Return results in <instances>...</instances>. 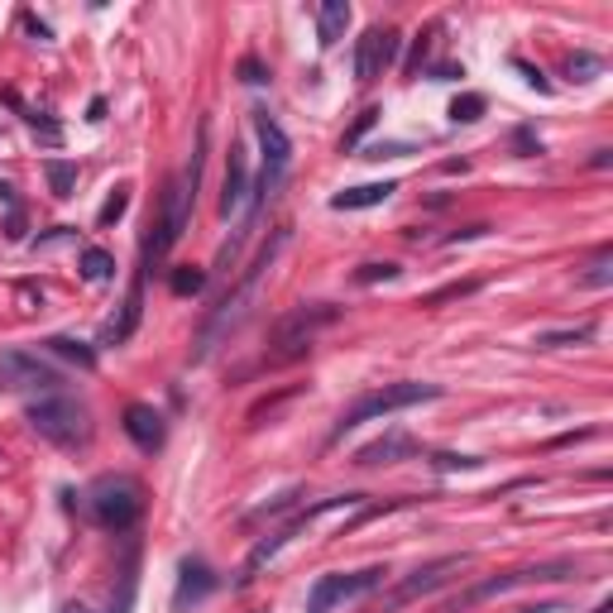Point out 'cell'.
Wrapping results in <instances>:
<instances>
[{
    "mask_svg": "<svg viewBox=\"0 0 613 613\" xmlns=\"http://www.w3.org/2000/svg\"><path fill=\"white\" fill-rule=\"evenodd\" d=\"M283 245H288V226H283V230H273L269 240L259 245V255H255V263L245 269V278H240V283H235L230 292H226V298H220V306L212 312V322L202 326V336H197V355H192V359H206V355L216 350V341L226 336V331L240 326L245 306H249V298H255V288H259V278L269 273V263L278 259V249H283Z\"/></svg>",
    "mask_w": 613,
    "mask_h": 613,
    "instance_id": "obj_1",
    "label": "cell"
},
{
    "mask_svg": "<svg viewBox=\"0 0 613 613\" xmlns=\"http://www.w3.org/2000/svg\"><path fill=\"white\" fill-rule=\"evenodd\" d=\"M445 393L441 384H388V388H374V393H365L355 402V408L341 412V422L331 427V441H345V431L365 427L374 422V417H388V412H402V408H417V402H436Z\"/></svg>",
    "mask_w": 613,
    "mask_h": 613,
    "instance_id": "obj_2",
    "label": "cell"
},
{
    "mask_svg": "<svg viewBox=\"0 0 613 613\" xmlns=\"http://www.w3.org/2000/svg\"><path fill=\"white\" fill-rule=\"evenodd\" d=\"M24 422L53 445H87L91 441V412L67 393H48V398L30 402V408H24Z\"/></svg>",
    "mask_w": 613,
    "mask_h": 613,
    "instance_id": "obj_3",
    "label": "cell"
},
{
    "mask_svg": "<svg viewBox=\"0 0 613 613\" xmlns=\"http://www.w3.org/2000/svg\"><path fill=\"white\" fill-rule=\"evenodd\" d=\"M87 508H91L96 527H106V532H130L139 522V513H144V494H139V484L130 475H106V479L91 484Z\"/></svg>",
    "mask_w": 613,
    "mask_h": 613,
    "instance_id": "obj_4",
    "label": "cell"
},
{
    "mask_svg": "<svg viewBox=\"0 0 613 613\" xmlns=\"http://www.w3.org/2000/svg\"><path fill=\"white\" fill-rule=\"evenodd\" d=\"M192 202H197V192H192L183 177H173L168 187H163V202H159V220H153V235L144 240V269H159L163 259H168V249L183 240L187 230V216H192Z\"/></svg>",
    "mask_w": 613,
    "mask_h": 613,
    "instance_id": "obj_5",
    "label": "cell"
},
{
    "mask_svg": "<svg viewBox=\"0 0 613 613\" xmlns=\"http://www.w3.org/2000/svg\"><path fill=\"white\" fill-rule=\"evenodd\" d=\"M341 316V306L336 302H302V306H292V312H283L273 322V345H283L273 359H298L302 350H312V336L322 326H331Z\"/></svg>",
    "mask_w": 613,
    "mask_h": 613,
    "instance_id": "obj_6",
    "label": "cell"
},
{
    "mask_svg": "<svg viewBox=\"0 0 613 613\" xmlns=\"http://www.w3.org/2000/svg\"><path fill=\"white\" fill-rule=\"evenodd\" d=\"M570 575H575V566H570V561H547V566L504 570V575H494V580H484V584H470L465 594L445 599V604H441V613H460V609H470V604H484V599H494V594L522 590V584H537V580H570Z\"/></svg>",
    "mask_w": 613,
    "mask_h": 613,
    "instance_id": "obj_7",
    "label": "cell"
},
{
    "mask_svg": "<svg viewBox=\"0 0 613 613\" xmlns=\"http://www.w3.org/2000/svg\"><path fill=\"white\" fill-rule=\"evenodd\" d=\"M388 570L384 566H369V570H331V575H316L312 584V594H306V613H331L336 604H345V599H355V594H369V590H379Z\"/></svg>",
    "mask_w": 613,
    "mask_h": 613,
    "instance_id": "obj_8",
    "label": "cell"
},
{
    "mask_svg": "<svg viewBox=\"0 0 613 613\" xmlns=\"http://www.w3.org/2000/svg\"><path fill=\"white\" fill-rule=\"evenodd\" d=\"M0 388L5 393H58L63 374L30 350H5L0 355Z\"/></svg>",
    "mask_w": 613,
    "mask_h": 613,
    "instance_id": "obj_9",
    "label": "cell"
},
{
    "mask_svg": "<svg viewBox=\"0 0 613 613\" xmlns=\"http://www.w3.org/2000/svg\"><path fill=\"white\" fill-rule=\"evenodd\" d=\"M470 566V556L465 551H455V556H436V561H427V566H417L408 580H398L393 584V594L384 599V609H402V604H412V599H422L431 590H441L445 580H455V570H465Z\"/></svg>",
    "mask_w": 613,
    "mask_h": 613,
    "instance_id": "obj_10",
    "label": "cell"
},
{
    "mask_svg": "<svg viewBox=\"0 0 613 613\" xmlns=\"http://www.w3.org/2000/svg\"><path fill=\"white\" fill-rule=\"evenodd\" d=\"M398 48H402V34L398 30H365L355 44V77L365 82H379L388 67L398 63Z\"/></svg>",
    "mask_w": 613,
    "mask_h": 613,
    "instance_id": "obj_11",
    "label": "cell"
},
{
    "mask_svg": "<svg viewBox=\"0 0 613 613\" xmlns=\"http://www.w3.org/2000/svg\"><path fill=\"white\" fill-rule=\"evenodd\" d=\"M216 570L202 561V556H187L183 566H177V590H173V613H187L197 609L206 594H216Z\"/></svg>",
    "mask_w": 613,
    "mask_h": 613,
    "instance_id": "obj_12",
    "label": "cell"
},
{
    "mask_svg": "<svg viewBox=\"0 0 613 613\" xmlns=\"http://www.w3.org/2000/svg\"><path fill=\"white\" fill-rule=\"evenodd\" d=\"M249 120H255V134H259V149H263V173H288V163H292V139L283 134V125H278L263 106L249 110Z\"/></svg>",
    "mask_w": 613,
    "mask_h": 613,
    "instance_id": "obj_13",
    "label": "cell"
},
{
    "mask_svg": "<svg viewBox=\"0 0 613 613\" xmlns=\"http://www.w3.org/2000/svg\"><path fill=\"white\" fill-rule=\"evenodd\" d=\"M125 436H130L139 451H159L163 441H168V427H163V412L149 408V402H130L125 408Z\"/></svg>",
    "mask_w": 613,
    "mask_h": 613,
    "instance_id": "obj_14",
    "label": "cell"
},
{
    "mask_svg": "<svg viewBox=\"0 0 613 613\" xmlns=\"http://www.w3.org/2000/svg\"><path fill=\"white\" fill-rule=\"evenodd\" d=\"M422 445H417V436H408V431H388V436H379V441H369L365 451L355 455V465H365V470H374V465H398V460H408V455H417Z\"/></svg>",
    "mask_w": 613,
    "mask_h": 613,
    "instance_id": "obj_15",
    "label": "cell"
},
{
    "mask_svg": "<svg viewBox=\"0 0 613 613\" xmlns=\"http://www.w3.org/2000/svg\"><path fill=\"white\" fill-rule=\"evenodd\" d=\"M139 316H144V273L130 283V292H125V306H120V322H110L101 341H106V345H125V341L139 331Z\"/></svg>",
    "mask_w": 613,
    "mask_h": 613,
    "instance_id": "obj_16",
    "label": "cell"
},
{
    "mask_svg": "<svg viewBox=\"0 0 613 613\" xmlns=\"http://www.w3.org/2000/svg\"><path fill=\"white\" fill-rule=\"evenodd\" d=\"M249 197V168H245V149L230 144V163H226V192H220V216H235Z\"/></svg>",
    "mask_w": 613,
    "mask_h": 613,
    "instance_id": "obj_17",
    "label": "cell"
},
{
    "mask_svg": "<svg viewBox=\"0 0 613 613\" xmlns=\"http://www.w3.org/2000/svg\"><path fill=\"white\" fill-rule=\"evenodd\" d=\"M398 192V183H359V187H345L331 197V212H369V206H384L388 197Z\"/></svg>",
    "mask_w": 613,
    "mask_h": 613,
    "instance_id": "obj_18",
    "label": "cell"
},
{
    "mask_svg": "<svg viewBox=\"0 0 613 613\" xmlns=\"http://www.w3.org/2000/svg\"><path fill=\"white\" fill-rule=\"evenodd\" d=\"M292 532H298V527L288 522V527H278V532H269V537H259V541H255V551L245 556V566H240V575H235V584H249V580H255L259 570L269 566V561H273L278 551H283V541H288Z\"/></svg>",
    "mask_w": 613,
    "mask_h": 613,
    "instance_id": "obj_19",
    "label": "cell"
},
{
    "mask_svg": "<svg viewBox=\"0 0 613 613\" xmlns=\"http://www.w3.org/2000/svg\"><path fill=\"white\" fill-rule=\"evenodd\" d=\"M345 30H350V5L345 0H326L322 10H316V44L322 48H336Z\"/></svg>",
    "mask_w": 613,
    "mask_h": 613,
    "instance_id": "obj_20",
    "label": "cell"
},
{
    "mask_svg": "<svg viewBox=\"0 0 613 613\" xmlns=\"http://www.w3.org/2000/svg\"><path fill=\"white\" fill-rule=\"evenodd\" d=\"M48 350L53 355H63V359H73L77 369H96V350L87 341H73V336H48Z\"/></svg>",
    "mask_w": 613,
    "mask_h": 613,
    "instance_id": "obj_21",
    "label": "cell"
},
{
    "mask_svg": "<svg viewBox=\"0 0 613 613\" xmlns=\"http://www.w3.org/2000/svg\"><path fill=\"white\" fill-rule=\"evenodd\" d=\"M379 120H384V110H379V106H365V110H359V116H355V125L341 134V153H355L359 144H365V134H369Z\"/></svg>",
    "mask_w": 613,
    "mask_h": 613,
    "instance_id": "obj_22",
    "label": "cell"
},
{
    "mask_svg": "<svg viewBox=\"0 0 613 613\" xmlns=\"http://www.w3.org/2000/svg\"><path fill=\"white\" fill-rule=\"evenodd\" d=\"M44 173H48L53 197H73V192H77V163H67V159H48V163H44Z\"/></svg>",
    "mask_w": 613,
    "mask_h": 613,
    "instance_id": "obj_23",
    "label": "cell"
},
{
    "mask_svg": "<svg viewBox=\"0 0 613 613\" xmlns=\"http://www.w3.org/2000/svg\"><path fill=\"white\" fill-rule=\"evenodd\" d=\"M584 341H594V322L566 326V331H547V336H537V350H561V345H584Z\"/></svg>",
    "mask_w": 613,
    "mask_h": 613,
    "instance_id": "obj_24",
    "label": "cell"
},
{
    "mask_svg": "<svg viewBox=\"0 0 613 613\" xmlns=\"http://www.w3.org/2000/svg\"><path fill=\"white\" fill-rule=\"evenodd\" d=\"M82 278L87 283H106V278H116V259L106 255V249H82Z\"/></svg>",
    "mask_w": 613,
    "mask_h": 613,
    "instance_id": "obj_25",
    "label": "cell"
},
{
    "mask_svg": "<svg viewBox=\"0 0 613 613\" xmlns=\"http://www.w3.org/2000/svg\"><path fill=\"white\" fill-rule=\"evenodd\" d=\"M484 110H489V101H484L479 91H465V96H455V101H451V120L455 125H475Z\"/></svg>",
    "mask_w": 613,
    "mask_h": 613,
    "instance_id": "obj_26",
    "label": "cell"
},
{
    "mask_svg": "<svg viewBox=\"0 0 613 613\" xmlns=\"http://www.w3.org/2000/svg\"><path fill=\"white\" fill-rule=\"evenodd\" d=\"M168 288L177 292V298H197V292L206 288V273H202V269H187V263H183V269L168 273Z\"/></svg>",
    "mask_w": 613,
    "mask_h": 613,
    "instance_id": "obj_27",
    "label": "cell"
},
{
    "mask_svg": "<svg viewBox=\"0 0 613 613\" xmlns=\"http://www.w3.org/2000/svg\"><path fill=\"white\" fill-rule=\"evenodd\" d=\"M566 73L570 77H575V82H590V77H599V73H604V58H599V53H570V58H566Z\"/></svg>",
    "mask_w": 613,
    "mask_h": 613,
    "instance_id": "obj_28",
    "label": "cell"
},
{
    "mask_svg": "<svg viewBox=\"0 0 613 613\" xmlns=\"http://www.w3.org/2000/svg\"><path fill=\"white\" fill-rule=\"evenodd\" d=\"M470 292H479V278H465V283H445L441 292H427V298H422V306H441V302L470 298Z\"/></svg>",
    "mask_w": 613,
    "mask_h": 613,
    "instance_id": "obj_29",
    "label": "cell"
},
{
    "mask_svg": "<svg viewBox=\"0 0 613 613\" xmlns=\"http://www.w3.org/2000/svg\"><path fill=\"white\" fill-rule=\"evenodd\" d=\"M398 273H402L398 263H365V269L355 273V283H365V288H369V283H393Z\"/></svg>",
    "mask_w": 613,
    "mask_h": 613,
    "instance_id": "obj_30",
    "label": "cell"
},
{
    "mask_svg": "<svg viewBox=\"0 0 613 613\" xmlns=\"http://www.w3.org/2000/svg\"><path fill=\"white\" fill-rule=\"evenodd\" d=\"M431 465H436L441 475H451V470H475V465H479V455H455V451H436V455H431Z\"/></svg>",
    "mask_w": 613,
    "mask_h": 613,
    "instance_id": "obj_31",
    "label": "cell"
},
{
    "mask_svg": "<svg viewBox=\"0 0 613 613\" xmlns=\"http://www.w3.org/2000/svg\"><path fill=\"white\" fill-rule=\"evenodd\" d=\"M298 498H302V489H283L278 498H269V504H263V508H255V518H278V513L298 508Z\"/></svg>",
    "mask_w": 613,
    "mask_h": 613,
    "instance_id": "obj_32",
    "label": "cell"
},
{
    "mask_svg": "<svg viewBox=\"0 0 613 613\" xmlns=\"http://www.w3.org/2000/svg\"><path fill=\"white\" fill-rule=\"evenodd\" d=\"M609 278H613V273H609V249H599V259L590 263V273H584L580 283H590V288H609Z\"/></svg>",
    "mask_w": 613,
    "mask_h": 613,
    "instance_id": "obj_33",
    "label": "cell"
},
{
    "mask_svg": "<svg viewBox=\"0 0 613 613\" xmlns=\"http://www.w3.org/2000/svg\"><path fill=\"white\" fill-rule=\"evenodd\" d=\"M125 206H130V192H125V187H120V192H116V197H110V202L101 206V216H96V220H101V226H116V220L125 216Z\"/></svg>",
    "mask_w": 613,
    "mask_h": 613,
    "instance_id": "obj_34",
    "label": "cell"
},
{
    "mask_svg": "<svg viewBox=\"0 0 613 613\" xmlns=\"http://www.w3.org/2000/svg\"><path fill=\"white\" fill-rule=\"evenodd\" d=\"M427 48H431V34H417V39H412V58L402 63V73H408V77H417V73H422V58H427Z\"/></svg>",
    "mask_w": 613,
    "mask_h": 613,
    "instance_id": "obj_35",
    "label": "cell"
},
{
    "mask_svg": "<svg viewBox=\"0 0 613 613\" xmlns=\"http://www.w3.org/2000/svg\"><path fill=\"white\" fill-rule=\"evenodd\" d=\"M240 82H249V87H263L269 82V73H263V63L249 53V58H240Z\"/></svg>",
    "mask_w": 613,
    "mask_h": 613,
    "instance_id": "obj_36",
    "label": "cell"
},
{
    "mask_svg": "<svg viewBox=\"0 0 613 613\" xmlns=\"http://www.w3.org/2000/svg\"><path fill=\"white\" fill-rule=\"evenodd\" d=\"M513 67H518V73H522L527 82H532V87H537V91H551V82H547V77H541V67H532V63H527V58H513Z\"/></svg>",
    "mask_w": 613,
    "mask_h": 613,
    "instance_id": "obj_37",
    "label": "cell"
},
{
    "mask_svg": "<svg viewBox=\"0 0 613 613\" xmlns=\"http://www.w3.org/2000/svg\"><path fill=\"white\" fill-rule=\"evenodd\" d=\"M402 153H412V144H369L365 159H402Z\"/></svg>",
    "mask_w": 613,
    "mask_h": 613,
    "instance_id": "obj_38",
    "label": "cell"
},
{
    "mask_svg": "<svg viewBox=\"0 0 613 613\" xmlns=\"http://www.w3.org/2000/svg\"><path fill=\"white\" fill-rule=\"evenodd\" d=\"M479 235H489V226H465V230H455V235H445V245H460V240H479Z\"/></svg>",
    "mask_w": 613,
    "mask_h": 613,
    "instance_id": "obj_39",
    "label": "cell"
},
{
    "mask_svg": "<svg viewBox=\"0 0 613 613\" xmlns=\"http://www.w3.org/2000/svg\"><path fill=\"white\" fill-rule=\"evenodd\" d=\"M518 149H522V159H532V153H541V139H532V130H518Z\"/></svg>",
    "mask_w": 613,
    "mask_h": 613,
    "instance_id": "obj_40",
    "label": "cell"
},
{
    "mask_svg": "<svg viewBox=\"0 0 613 613\" xmlns=\"http://www.w3.org/2000/svg\"><path fill=\"white\" fill-rule=\"evenodd\" d=\"M455 77H465V67H455V63H441L436 67V82H455Z\"/></svg>",
    "mask_w": 613,
    "mask_h": 613,
    "instance_id": "obj_41",
    "label": "cell"
},
{
    "mask_svg": "<svg viewBox=\"0 0 613 613\" xmlns=\"http://www.w3.org/2000/svg\"><path fill=\"white\" fill-rule=\"evenodd\" d=\"M87 120H106V96H91V106H87Z\"/></svg>",
    "mask_w": 613,
    "mask_h": 613,
    "instance_id": "obj_42",
    "label": "cell"
},
{
    "mask_svg": "<svg viewBox=\"0 0 613 613\" xmlns=\"http://www.w3.org/2000/svg\"><path fill=\"white\" fill-rule=\"evenodd\" d=\"M24 24H30V30H34L39 39H48V34H53V30H48V24H44V20H39V15H24Z\"/></svg>",
    "mask_w": 613,
    "mask_h": 613,
    "instance_id": "obj_43",
    "label": "cell"
},
{
    "mask_svg": "<svg viewBox=\"0 0 613 613\" xmlns=\"http://www.w3.org/2000/svg\"><path fill=\"white\" fill-rule=\"evenodd\" d=\"M590 163H594V168H609V163H613V149H594Z\"/></svg>",
    "mask_w": 613,
    "mask_h": 613,
    "instance_id": "obj_44",
    "label": "cell"
},
{
    "mask_svg": "<svg viewBox=\"0 0 613 613\" xmlns=\"http://www.w3.org/2000/svg\"><path fill=\"white\" fill-rule=\"evenodd\" d=\"M0 202H10V206H15V187H10V183H0Z\"/></svg>",
    "mask_w": 613,
    "mask_h": 613,
    "instance_id": "obj_45",
    "label": "cell"
},
{
    "mask_svg": "<svg viewBox=\"0 0 613 613\" xmlns=\"http://www.w3.org/2000/svg\"><path fill=\"white\" fill-rule=\"evenodd\" d=\"M594 613H613V604H609V599H604V604H599V609H594Z\"/></svg>",
    "mask_w": 613,
    "mask_h": 613,
    "instance_id": "obj_46",
    "label": "cell"
}]
</instances>
